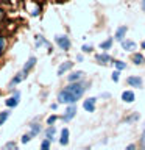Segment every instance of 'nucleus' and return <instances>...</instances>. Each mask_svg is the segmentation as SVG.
I'll return each instance as SVG.
<instances>
[{"label": "nucleus", "mask_w": 145, "mask_h": 150, "mask_svg": "<svg viewBox=\"0 0 145 150\" xmlns=\"http://www.w3.org/2000/svg\"><path fill=\"white\" fill-rule=\"evenodd\" d=\"M140 144H142V147L145 149V131L142 133V138H140Z\"/></svg>", "instance_id": "c756f323"}, {"label": "nucleus", "mask_w": 145, "mask_h": 150, "mask_svg": "<svg viewBox=\"0 0 145 150\" xmlns=\"http://www.w3.org/2000/svg\"><path fill=\"white\" fill-rule=\"evenodd\" d=\"M134 98H136V96H134V92L131 91V89H128V91H123V92H122V100H123L125 103L134 102Z\"/></svg>", "instance_id": "1a4fd4ad"}, {"label": "nucleus", "mask_w": 145, "mask_h": 150, "mask_svg": "<svg viewBox=\"0 0 145 150\" xmlns=\"http://www.w3.org/2000/svg\"><path fill=\"white\" fill-rule=\"evenodd\" d=\"M39 131H41V125L39 124H33L31 127H30V134L34 138L36 134H39Z\"/></svg>", "instance_id": "6ab92c4d"}, {"label": "nucleus", "mask_w": 145, "mask_h": 150, "mask_svg": "<svg viewBox=\"0 0 145 150\" xmlns=\"http://www.w3.org/2000/svg\"><path fill=\"white\" fill-rule=\"evenodd\" d=\"M34 64H36V56H30V58H28V61L25 63V66H23V70H30L31 67H34Z\"/></svg>", "instance_id": "f3484780"}, {"label": "nucleus", "mask_w": 145, "mask_h": 150, "mask_svg": "<svg viewBox=\"0 0 145 150\" xmlns=\"http://www.w3.org/2000/svg\"><path fill=\"white\" fill-rule=\"evenodd\" d=\"M75 114H77V106H75V103H70V105L67 106V110H65V114H64L63 119L65 122H69L70 119H73V117H75Z\"/></svg>", "instance_id": "20e7f679"}, {"label": "nucleus", "mask_w": 145, "mask_h": 150, "mask_svg": "<svg viewBox=\"0 0 145 150\" xmlns=\"http://www.w3.org/2000/svg\"><path fill=\"white\" fill-rule=\"evenodd\" d=\"M95 59H97V63H100V64H103V66L112 63V58H111L108 53H98V55H95Z\"/></svg>", "instance_id": "423d86ee"}, {"label": "nucleus", "mask_w": 145, "mask_h": 150, "mask_svg": "<svg viewBox=\"0 0 145 150\" xmlns=\"http://www.w3.org/2000/svg\"><path fill=\"white\" fill-rule=\"evenodd\" d=\"M81 50L83 52H92V45H83Z\"/></svg>", "instance_id": "cd10ccee"}, {"label": "nucleus", "mask_w": 145, "mask_h": 150, "mask_svg": "<svg viewBox=\"0 0 145 150\" xmlns=\"http://www.w3.org/2000/svg\"><path fill=\"white\" fill-rule=\"evenodd\" d=\"M9 116H11V112H9V111H3V112H0V125H3V124H5V120H6Z\"/></svg>", "instance_id": "aec40b11"}, {"label": "nucleus", "mask_w": 145, "mask_h": 150, "mask_svg": "<svg viewBox=\"0 0 145 150\" xmlns=\"http://www.w3.org/2000/svg\"><path fill=\"white\" fill-rule=\"evenodd\" d=\"M142 9H145V0H142Z\"/></svg>", "instance_id": "473e14b6"}, {"label": "nucleus", "mask_w": 145, "mask_h": 150, "mask_svg": "<svg viewBox=\"0 0 145 150\" xmlns=\"http://www.w3.org/2000/svg\"><path fill=\"white\" fill-rule=\"evenodd\" d=\"M56 120H58V116H50L49 117V119H47V124H49V125H51V124H53V122H56Z\"/></svg>", "instance_id": "a878e982"}, {"label": "nucleus", "mask_w": 145, "mask_h": 150, "mask_svg": "<svg viewBox=\"0 0 145 150\" xmlns=\"http://www.w3.org/2000/svg\"><path fill=\"white\" fill-rule=\"evenodd\" d=\"M55 131H56V130H55V127H53V125H50L49 128L45 130V138H47V139H50V141H53V139H55Z\"/></svg>", "instance_id": "a211bd4d"}, {"label": "nucleus", "mask_w": 145, "mask_h": 150, "mask_svg": "<svg viewBox=\"0 0 145 150\" xmlns=\"http://www.w3.org/2000/svg\"><path fill=\"white\" fill-rule=\"evenodd\" d=\"M33 138V136L30 134V133H28V134H23L22 136V144H27V142H30V139Z\"/></svg>", "instance_id": "393cba45"}, {"label": "nucleus", "mask_w": 145, "mask_h": 150, "mask_svg": "<svg viewBox=\"0 0 145 150\" xmlns=\"http://www.w3.org/2000/svg\"><path fill=\"white\" fill-rule=\"evenodd\" d=\"M72 66H73L72 61H65V63H63L58 67V77H59V75H64L67 70H70V69H72Z\"/></svg>", "instance_id": "f8f14e48"}, {"label": "nucleus", "mask_w": 145, "mask_h": 150, "mask_svg": "<svg viewBox=\"0 0 145 150\" xmlns=\"http://www.w3.org/2000/svg\"><path fill=\"white\" fill-rule=\"evenodd\" d=\"M95 102H97L95 97H89V98H86V100L83 102V110H86L87 112L95 111Z\"/></svg>", "instance_id": "7ed1b4c3"}, {"label": "nucleus", "mask_w": 145, "mask_h": 150, "mask_svg": "<svg viewBox=\"0 0 145 150\" xmlns=\"http://www.w3.org/2000/svg\"><path fill=\"white\" fill-rule=\"evenodd\" d=\"M2 19H3V11L0 9V21H2Z\"/></svg>", "instance_id": "2f4dec72"}, {"label": "nucleus", "mask_w": 145, "mask_h": 150, "mask_svg": "<svg viewBox=\"0 0 145 150\" xmlns=\"http://www.w3.org/2000/svg\"><path fill=\"white\" fill-rule=\"evenodd\" d=\"M61 145H67L69 144V130L67 128H63L61 130V139H59Z\"/></svg>", "instance_id": "4468645a"}, {"label": "nucleus", "mask_w": 145, "mask_h": 150, "mask_svg": "<svg viewBox=\"0 0 145 150\" xmlns=\"http://www.w3.org/2000/svg\"><path fill=\"white\" fill-rule=\"evenodd\" d=\"M112 42H114V38H108L106 41H103L101 44H100V49L101 50H109L111 47H112Z\"/></svg>", "instance_id": "dca6fc26"}, {"label": "nucleus", "mask_w": 145, "mask_h": 150, "mask_svg": "<svg viewBox=\"0 0 145 150\" xmlns=\"http://www.w3.org/2000/svg\"><path fill=\"white\" fill-rule=\"evenodd\" d=\"M56 44H58L63 50H69L70 49V39L67 36H64V35L56 36Z\"/></svg>", "instance_id": "f03ea898"}, {"label": "nucleus", "mask_w": 145, "mask_h": 150, "mask_svg": "<svg viewBox=\"0 0 145 150\" xmlns=\"http://www.w3.org/2000/svg\"><path fill=\"white\" fill-rule=\"evenodd\" d=\"M131 59H133V63H134L136 66H140V64H144V63H145L144 55H140V53H133V56H131Z\"/></svg>", "instance_id": "2eb2a0df"}, {"label": "nucleus", "mask_w": 145, "mask_h": 150, "mask_svg": "<svg viewBox=\"0 0 145 150\" xmlns=\"http://www.w3.org/2000/svg\"><path fill=\"white\" fill-rule=\"evenodd\" d=\"M114 66H115V69H119V70H123V69H126V64L123 63V61H115Z\"/></svg>", "instance_id": "5701e85b"}, {"label": "nucleus", "mask_w": 145, "mask_h": 150, "mask_svg": "<svg viewBox=\"0 0 145 150\" xmlns=\"http://www.w3.org/2000/svg\"><path fill=\"white\" fill-rule=\"evenodd\" d=\"M136 47H137V44H136L134 41H131V39H123L122 41V49L126 50V52H133V50H136Z\"/></svg>", "instance_id": "0eeeda50"}, {"label": "nucleus", "mask_w": 145, "mask_h": 150, "mask_svg": "<svg viewBox=\"0 0 145 150\" xmlns=\"http://www.w3.org/2000/svg\"><path fill=\"white\" fill-rule=\"evenodd\" d=\"M134 147H136L134 144H130V145H128V147H126V149H128V150H134Z\"/></svg>", "instance_id": "7c9ffc66"}, {"label": "nucleus", "mask_w": 145, "mask_h": 150, "mask_svg": "<svg viewBox=\"0 0 145 150\" xmlns=\"http://www.w3.org/2000/svg\"><path fill=\"white\" fill-rule=\"evenodd\" d=\"M25 78H27V70H22V72H19L16 77L11 80V86H14V84H19L20 81H23Z\"/></svg>", "instance_id": "ddd939ff"}, {"label": "nucleus", "mask_w": 145, "mask_h": 150, "mask_svg": "<svg viewBox=\"0 0 145 150\" xmlns=\"http://www.w3.org/2000/svg\"><path fill=\"white\" fill-rule=\"evenodd\" d=\"M19 102H20V92H17V91H16V92H14V96H13V97H9L5 103H6V106H8V108H16V106L19 105Z\"/></svg>", "instance_id": "39448f33"}, {"label": "nucleus", "mask_w": 145, "mask_h": 150, "mask_svg": "<svg viewBox=\"0 0 145 150\" xmlns=\"http://www.w3.org/2000/svg\"><path fill=\"white\" fill-rule=\"evenodd\" d=\"M84 77V72H81V70H75V72H72L67 77V80H69V83H73V81H80Z\"/></svg>", "instance_id": "9b49d317"}, {"label": "nucleus", "mask_w": 145, "mask_h": 150, "mask_svg": "<svg viewBox=\"0 0 145 150\" xmlns=\"http://www.w3.org/2000/svg\"><path fill=\"white\" fill-rule=\"evenodd\" d=\"M139 119V114H134V116H130L128 119H126V122H131V120H137Z\"/></svg>", "instance_id": "bb28decb"}, {"label": "nucleus", "mask_w": 145, "mask_h": 150, "mask_svg": "<svg viewBox=\"0 0 145 150\" xmlns=\"http://www.w3.org/2000/svg\"><path fill=\"white\" fill-rule=\"evenodd\" d=\"M126 31H128V28H126L125 25L119 27V28L115 30V36H114V39H117V41H123V39H125Z\"/></svg>", "instance_id": "9d476101"}, {"label": "nucleus", "mask_w": 145, "mask_h": 150, "mask_svg": "<svg viewBox=\"0 0 145 150\" xmlns=\"http://www.w3.org/2000/svg\"><path fill=\"white\" fill-rule=\"evenodd\" d=\"M84 92H86L84 84L80 83V81H73V83H70L67 88H64L63 91H59V94H58V102H59V103H65V105L77 103L80 98L83 97Z\"/></svg>", "instance_id": "f257e3e1"}, {"label": "nucleus", "mask_w": 145, "mask_h": 150, "mask_svg": "<svg viewBox=\"0 0 145 150\" xmlns=\"http://www.w3.org/2000/svg\"><path fill=\"white\" fill-rule=\"evenodd\" d=\"M5 47H6V41H5V38H3V36H0V56L3 55Z\"/></svg>", "instance_id": "412c9836"}, {"label": "nucleus", "mask_w": 145, "mask_h": 150, "mask_svg": "<svg viewBox=\"0 0 145 150\" xmlns=\"http://www.w3.org/2000/svg\"><path fill=\"white\" fill-rule=\"evenodd\" d=\"M128 84L133 88H142V78L140 77H136V75H131V77H128Z\"/></svg>", "instance_id": "6e6552de"}, {"label": "nucleus", "mask_w": 145, "mask_h": 150, "mask_svg": "<svg viewBox=\"0 0 145 150\" xmlns=\"http://www.w3.org/2000/svg\"><path fill=\"white\" fill-rule=\"evenodd\" d=\"M5 147H6V149H16L17 145L14 144V142H8V144H5Z\"/></svg>", "instance_id": "c85d7f7f"}, {"label": "nucleus", "mask_w": 145, "mask_h": 150, "mask_svg": "<svg viewBox=\"0 0 145 150\" xmlns=\"http://www.w3.org/2000/svg\"><path fill=\"white\" fill-rule=\"evenodd\" d=\"M50 142H51V141L45 138L44 141H42V144H41V149H42V150H49V149H50Z\"/></svg>", "instance_id": "4be33fe9"}, {"label": "nucleus", "mask_w": 145, "mask_h": 150, "mask_svg": "<svg viewBox=\"0 0 145 150\" xmlns=\"http://www.w3.org/2000/svg\"><path fill=\"white\" fill-rule=\"evenodd\" d=\"M119 78H120V70L117 69L115 72H112V81H115V83H117V81H119Z\"/></svg>", "instance_id": "b1692460"}, {"label": "nucleus", "mask_w": 145, "mask_h": 150, "mask_svg": "<svg viewBox=\"0 0 145 150\" xmlns=\"http://www.w3.org/2000/svg\"><path fill=\"white\" fill-rule=\"evenodd\" d=\"M140 45H142V49H145V41H142V44H140Z\"/></svg>", "instance_id": "72a5a7b5"}]
</instances>
